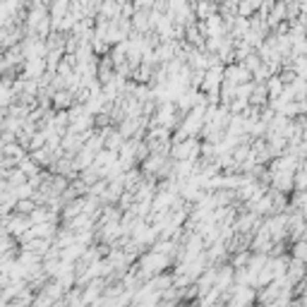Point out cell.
Instances as JSON below:
<instances>
[{"mask_svg": "<svg viewBox=\"0 0 307 307\" xmlns=\"http://www.w3.org/2000/svg\"><path fill=\"white\" fill-rule=\"evenodd\" d=\"M3 156H5V142L0 139V159H3Z\"/></svg>", "mask_w": 307, "mask_h": 307, "instance_id": "cell-10", "label": "cell"}, {"mask_svg": "<svg viewBox=\"0 0 307 307\" xmlns=\"http://www.w3.org/2000/svg\"><path fill=\"white\" fill-rule=\"evenodd\" d=\"M5 226H8V231L15 235V238H19L24 231L31 228V216H29V214H19V211H15V214H10V216L5 218Z\"/></svg>", "mask_w": 307, "mask_h": 307, "instance_id": "cell-2", "label": "cell"}, {"mask_svg": "<svg viewBox=\"0 0 307 307\" xmlns=\"http://www.w3.org/2000/svg\"><path fill=\"white\" fill-rule=\"evenodd\" d=\"M171 151H173V159H175V161H180V159H197L199 154H202V146H199L197 139L187 137V139H182V142H175Z\"/></svg>", "mask_w": 307, "mask_h": 307, "instance_id": "cell-1", "label": "cell"}, {"mask_svg": "<svg viewBox=\"0 0 307 307\" xmlns=\"http://www.w3.org/2000/svg\"><path fill=\"white\" fill-rule=\"evenodd\" d=\"M137 8H154V0H135Z\"/></svg>", "mask_w": 307, "mask_h": 307, "instance_id": "cell-8", "label": "cell"}, {"mask_svg": "<svg viewBox=\"0 0 307 307\" xmlns=\"http://www.w3.org/2000/svg\"><path fill=\"white\" fill-rule=\"evenodd\" d=\"M34 209H36V202H34V197L17 199V204H15V211H19V214H31Z\"/></svg>", "mask_w": 307, "mask_h": 307, "instance_id": "cell-5", "label": "cell"}, {"mask_svg": "<svg viewBox=\"0 0 307 307\" xmlns=\"http://www.w3.org/2000/svg\"><path fill=\"white\" fill-rule=\"evenodd\" d=\"M214 10H216V5H214L211 0H202V3L197 5V15L202 19H207V17H211V15H214Z\"/></svg>", "mask_w": 307, "mask_h": 307, "instance_id": "cell-7", "label": "cell"}, {"mask_svg": "<svg viewBox=\"0 0 307 307\" xmlns=\"http://www.w3.org/2000/svg\"><path fill=\"white\" fill-rule=\"evenodd\" d=\"M17 168H19L22 173H27L29 178H31V175H36V173H41V166H39V163L34 161L29 154L24 156V159H19V161H17Z\"/></svg>", "mask_w": 307, "mask_h": 307, "instance_id": "cell-3", "label": "cell"}, {"mask_svg": "<svg viewBox=\"0 0 307 307\" xmlns=\"http://www.w3.org/2000/svg\"><path fill=\"white\" fill-rule=\"evenodd\" d=\"M24 151H27V146H22L17 139L5 144V156H12V159H24V156H27Z\"/></svg>", "mask_w": 307, "mask_h": 307, "instance_id": "cell-4", "label": "cell"}, {"mask_svg": "<svg viewBox=\"0 0 307 307\" xmlns=\"http://www.w3.org/2000/svg\"><path fill=\"white\" fill-rule=\"evenodd\" d=\"M279 91H281V84L274 80V82H271V94H279Z\"/></svg>", "mask_w": 307, "mask_h": 307, "instance_id": "cell-9", "label": "cell"}, {"mask_svg": "<svg viewBox=\"0 0 307 307\" xmlns=\"http://www.w3.org/2000/svg\"><path fill=\"white\" fill-rule=\"evenodd\" d=\"M27 180H29V175L27 173H22L19 168H12V173H10V178H8L10 187H19V185H24Z\"/></svg>", "mask_w": 307, "mask_h": 307, "instance_id": "cell-6", "label": "cell"}]
</instances>
